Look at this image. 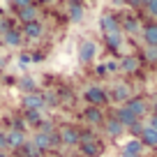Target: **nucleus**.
I'll return each instance as SVG.
<instances>
[{
	"mask_svg": "<svg viewBox=\"0 0 157 157\" xmlns=\"http://www.w3.org/2000/svg\"><path fill=\"white\" fill-rule=\"evenodd\" d=\"M78 143H81V152L88 155V157H97L99 152H102V141L95 139L93 134H81Z\"/></svg>",
	"mask_w": 157,
	"mask_h": 157,
	"instance_id": "nucleus-1",
	"label": "nucleus"
},
{
	"mask_svg": "<svg viewBox=\"0 0 157 157\" xmlns=\"http://www.w3.org/2000/svg\"><path fill=\"white\" fill-rule=\"evenodd\" d=\"M33 143L39 148V150H49V148L58 146L60 139H58V134H56V132H37V134H35V139H33Z\"/></svg>",
	"mask_w": 157,
	"mask_h": 157,
	"instance_id": "nucleus-2",
	"label": "nucleus"
},
{
	"mask_svg": "<svg viewBox=\"0 0 157 157\" xmlns=\"http://www.w3.org/2000/svg\"><path fill=\"white\" fill-rule=\"evenodd\" d=\"M83 99L88 104H93V106H99V104H104L109 99V95L104 93V88H99V86H90V88H86Z\"/></svg>",
	"mask_w": 157,
	"mask_h": 157,
	"instance_id": "nucleus-3",
	"label": "nucleus"
},
{
	"mask_svg": "<svg viewBox=\"0 0 157 157\" xmlns=\"http://www.w3.org/2000/svg\"><path fill=\"white\" fill-rule=\"evenodd\" d=\"M95 56H97V46H95L93 39L81 42V46H78V60H81V63H93Z\"/></svg>",
	"mask_w": 157,
	"mask_h": 157,
	"instance_id": "nucleus-4",
	"label": "nucleus"
},
{
	"mask_svg": "<svg viewBox=\"0 0 157 157\" xmlns=\"http://www.w3.org/2000/svg\"><path fill=\"white\" fill-rule=\"evenodd\" d=\"M23 106H25V111H42V109L46 106L44 95H39V93H28V95L23 97Z\"/></svg>",
	"mask_w": 157,
	"mask_h": 157,
	"instance_id": "nucleus-5",
	"label": "nucleus"
},
{
	"mask_svg": "<svg viewBox=\"0 0 157 157\" xmlns=\"http://www.w3.org/2000/svg\"><path fill=\"white\" fill-rule=\"evenodd\" d=\"M58 139H60V143H65V146H76L78 139H81V134H78L76 127H72V125H65V127L60 129Z\"/></svg>",
	"mask_w": 157,
	"mask_h": 157,
	"instance_id": "nucleus-6",
	"label": "nucleus"
},
{
	"mask_svg": "<svg viewBox=\"0 0 157 157\" xmlns=\"http://www.w3.org/2000/svg\"><path fill=\"white\" fill-rule=\"evenodd\" d=\"M116 120H118L120 125H123V127H132V125H136V123H139V118L134 116V113L129 111L127 106H120V109H118V113H116Z\"/></svg>",
	"mask_w": 157,
	"mask_h": 157,
	"instance_id": "nucleus-7",
	"label": "nucleus"
},
{
	"mask_svg": "<svg viewBox=\"0 0 157 157\" xmlns=\"http://www.w3.org/2000/svg\"><path fill=\"white\" fill-rule=\"evenodd\" d=\"M5 136H7V148H12V150H16L25 143L23 129H10V132H5Z\"/></svg>",
	"mask_w": 157,
	"mask_h": 157,
	"instance_id": "nucleus-8",
	"label": "nucleus"
},
{
	"mask_svg": "<svg viewBox=\"0 0 157 157\" xmlns=\"http://www.w3.org/2000/svg\"><path fill=\"white\" fill-rule=\"evenodd\" d=\"M42 33H44V25L39 23V21H30L23 28V37H28V39H39Z\"/></svg>",
	"mask_w": 157,
	"mask_h": 157,
	"instance_id": "nucleus-9",
	"label": "nucleus"
},
{
	"mask_svg": "<svg viewBox=\"0 0 157 157\" xmlns=\"http://www.w3.org/2000/svg\"><path fill=\"white\" fill-rule=\"evenodd\" d=\"M99 28H102L104 35H113V33H120V25H118V21L113 19L111 14L102 16V21H99Z\"/></svg>",
	"mask_w": 157,
	"mask_h": 157,
	"instance_id": "nucleus-10",
	"label": "nucleus"
},
{
	"mask_svg": "<svg viewBox=\"0 0 157 157\" xmlns=\"http://www.w3.org/2000/svg\"><path fill=\"white\" fill-rule=\"evenodd\" d=\"M83 120H86V123H90V125L104 123V116H102V111H99V106H88L83 111Z\"/></svg>",
	"mask_w": 157,
	"mask_h": 157,
	"instance_id": "nucleus-11",
	"label": "nucleus"
},
{
	"mask_svg": "<svg viewBox=\"0 0 157 157\" xmlns=\"http://www.w3.org/2000/svg\"><path fill=\"white\" fill-rule=\"evenodd\" d=\"M141 150H143L141 141H129V143H125L123 155H120V157H141Z\"/></svg>",
	"mask_w": 157,
	"mask_h": 157,
	"instance_id": "nucleus-12",
	"label": "nucleus"
},
{
	"mask_svg": "<svg viewBox=\"0 0 157 157\" xmlns=\"http://www.w3.org/2000/svg\"><path fill=\"white\" fill-rule=\"evenodd\" d=\"M67 12H69V19H72L74 23L83 19V5H81L78 0H72V2H69V5H67Z\"/></svg>",
	"mask_w": 157,
	"mask_h": 157,
	"instance_id": "nucleus-13",
	"label": "nucleus"
},
{
	"mask_svg": "<svg viewBox=\"0 0 157 157\" xmlns=\"http://www.w3.org/2000/svg\"><path fill=\"white\" fill-rule=\"evenodd\" d=\"M141 143H143V146H150V148H157V129L143 127V132H141Z\"/></svg>",
	"mask_w": 157,
	"mask_h": 157,
	"instance_id": "nucleus-14",
	"label": "nucleus"
},
{
	"mask_svg": "<svg viewBox=\"0 0 157 157\" xmlns=\"http://www.w3.org/2000/svg\"><path fill=\"white\" fill-rule=\"evenodd\" d=\"M127 109H129L136 118H141L143 113H146V102H143L141 97H132V99H129V104H127Z\"/></svg>",
	"mask_w": 157,
	"mask_h": 157,
	"instance_id": "nucleus-15",
	"label": "nucleus"
},
{
	"mask_svg": "<svg viewBox=\"0 0 157 157\" xmlns=\"http://www.w3.org/2000/svg\"><path fill=\"white\" fill-rule=\"evenodd\" d=\"M19 19L23 21V23H30V21H37V10H35L33 5H28V7H21V10H19Z\"/></svg>",
	"mask_w": 157,
	"mask_h": 157,
	"instance_id": "nucleus-16",
	"label": "nucleus"
},
{
	"mask_svg": "<svg viewBox=\"0 0 157 157\" xmlns=\"http://www.w3.org/2000/svg\"><path fill=\"white\" fill-rule=\"evenodd\" d=\"M136 67H139V60L134 56H125L118 65V69H123V72H136Z\"/></svg>",
	"mask_w": 157,
	"mask_h": 157,
	"instance_id": "nucleus-17",
	"label": "nucleus"
},
{
	"mask_svg": "<svg viewBox=\"0 0 157 157\" xmlns=\"http://www.w3.org/2000/svg\"><path fill=\"white\" fill-rule=\"evenodd\" d=\"M21 152H23V157H42V150H39L33 141H25L23 146H21Z\"/></svg>",
	"mask_w": 157,
	"mask_h": 157,
	"instance_id": "nucleus-18",
	"label": "nucleus"
},
{
	"mask_svg": "<svg viewBox=\"0 0 157 157\" xmlns=\"http://www.w3.org/2000/svg\"><path fill=\"white\" fill-rule=\"evenodd\" d=\"M104 127H106V132H109V136H118V134H123V125L118 123L116 118H111V120H106V123H104Z\"/></svg>",
	"mask_w": 157,
	"mask_h": 157,
	"instance_id": "nucleus-19",
	"label": "nucleus"
},
{
	"mask_svg": "<svg viewBox=\"0 0 157 157\" xmlns=\"http://www.w3.org/2000/svg\"><path fill=\"white\" fill-rule=\"evenodd\" d=\"M2 37H5V42H7L10 46H19V44H21V37H23V35H21L19 30L10 28V30L5 33V35H2Z\"/></svg>",
	"mask_w": 157,
	"mask_h": 157,
	"instance_id": "nucleus-20",
	"label": "nucleus"
},
{
	"mask_svg": "<svg viewBox=\"0 0 157 157\" xmlns=\"http://www.w3.org/2000/svg\"><path fill=\"white\" fill-rule=\"evenodd\" d=\"M143 37H146L148 46H157V25H155V23L148 25V28L143 30Z\"/></svg>",
	"mask_w": 157,
	"mask_h": 157,
	"instance_id": "nucleus-21",
	"label": "nucleus"
},
{
	"mask_svg": "<svg viewBox=\"0 0 157 157\" xmlns=\"http://www.w3.org/2000/svg\"><path fill=\"white\" fill-rule=\"evenodd\" d=\"M111 97L116 99V102H123V99H129V88L127 86H116L111 93Z\"/></svg>",
	"mask_w": 157,
	"mask_h": 157,
	"instance_id": "nucleus-22",
	"label": "nucleus"
},
{
	"mask_svg": "<svg viewBox=\"0 0 157 157\" xmlns=\"http://www.w3.org/2000/svg\"><path fill=\"white\" fill-rule=\"evenodd\" d=\"M104 39H106V44L111 46V49H118V46L123 44V35H120V33H113V35H104Z\"/></svg>",
	"mask_w": 157,
	"mask_h": 157,
	"instance_id": "nucleus-23",
	"label": "nucleus"
},
{
	"mask_svg": "<svg viewBox=\"0 0 157 157\" xmlns=\"http://www.w3.org/2000/svg\"><path fill=\"white\" fill-rule=\"evenodd\" d=\"M25 123L28 125H39V111H25Z\"/></svg>",
	"mask_w": 157,
	"mask_h": 157,
	"instance_id": "nucleus-24",
	"label": "nucleus"
},
{
	"mask_svg": "<svg viewBox=\"0 0 157 157\" xmlns=\"http://www.w3.org/2000/svg\"><path fill=\"white\" fill-rule=\"evenodd\" d=\"M123 28L127 30V33H139V30H141V25H139V21H136V19H127Z\"/></svg>",
	"mask_w": 157,
	"mask_h": 157,
	"instance_id": "nucleus-25",
	"label": "nucleus"
},
{
	"mask_svg": "<svg viewBox=\"0 0 157 157\" xmlns=\"http://www.w3.org/2000/svg\"><path fill=\"white\" fill-rule=\"evenodd\" d=\"M21 90H25V93H35V78H21Z\"/></svg>",
	"mask_w": 157,
	"mask_h": 157,
	"instance_id": "nucleus-26",
	"label": "nucleus"
},
{
	"mask_svg": "<svg viewBox=\"0 0 157 157\" xmlns=\"http://www.w3.org/2000/svg\"><path fill=\"white\" fill-rule=\"evenodd\" d=\"M146 58L150 60V63H157V46H148L146 49Z\"/></svg>",
	"mask_w": 157,
	"mask_h": 157,
	"instance_id": "nucleus-27",
	"label": "nucleus"
},
{
	"mask_svg": "<svg viewBox=\"0 0 157 157\" xmlns=\"http://www.w3.org/2000/svg\"><path fill=\"white\" fill-rule=\"evenodd\" d=\"M146 7H148V12H150L152 16H157V0H148Z\"/></svg>",
	"mask_w": 157,
	"mask_h": 157,
	"instance_id": "nucleus-28",
	"label": "nucleus"
},
{
	"mask_svg": "<svg viewBox=\"0 0 157 157\" xmlns=\"http://www.w3.org/2000/svg\"><path fill=\"white\" fill-rule=\"evenodd\" d=\"M12 5L21 10V7H28V5H30V0H12Z\"/></svg>",
	"mask_w": 157,
	"mask_h": 157,
	"instance_id": "nucleus-29",
	"label": "nucleus"
},
{
	"mask_svg": "<svg viewBox=\"0 0 157 157\" xmlns=\"http://www.w3.org/2000/svg\"><path fill=\"white\" fill-rule=\"evenodd\" d=\"M7 148V136H5V132H0V152Z\"/></svg>",
	"mask_w": 157,
	"mask_h": 157,
	"instance_id": "nucleus-30",
	"label": "nucleus"
},
{
	"mask_svg": "<svg viewBox=\"0 0 157 157\" xmlns=\"http://www.w3.org/2000/svg\"><path fill=\"white\" fill-rule=\"evenodd\" d=\"M148 127H150V129H157V116L150 118V125H148Z\"/></svg>",
	"mask_w": 157,
	"mask_h": 157,
	"instance_id": "nucleus-31",
	"label": "nucleus"
},
{
	"mask_svg": "<svg viewBox=\"0 0 157 157\" xmlns=\"http://www.w3.org/2000/svg\"><path fill=\"white\" fill-rule=\"evenodd\" d=\"M39 2H42V5H51V2H53V0H39Z\"/></svg>",
	"mask_w": 157,
	"mask_h": 157,
	"instance_id": "nucleus-32",
	"label": "nucleus"
},
{
	"mask_svg": "<svg viewBox=\"0 0 157 157\" xmlns=\"http://www.w3.org/2000/svg\"><path fill=\"white\" fill-rule=\"evenodd\" d=\"M139 2H141V5H146V2H148V0H139Z\"/></svg>",
	"mask_w": 157,
	"mask_h": 157,
	"instance_id": "nucleus-33",
	"label": "nucleus"
},
{
	"mask_svg": "<svg viewBox=\"0 0 157 157\" xmlns=\"http://www.w3.org/2000/svg\"><path fill=\"white\" fill-rule=\"evenodd\" d=\"M0 157H7V155H5V152H0Z\"/></svg>",
	"mask_w": 157,
	"mask_h": 157,
	"instance_id": "nucleus-34",
	"label": "nucleus"
},
{
	"mask_svg": "<svg viewBox=\"0 0 157 157\" xmlns=\"http://www.w3.org/2000/svg\"><path fill=\"white\" fill-rule=\"evenodd\" d=\"M49 157H53V155H49Z\"/></svg>",
	"mask_w": 157,
	"mask_h": 157,
	"instance_id": "nucleus-35",
	"label": "nucleus"
}]
</instances>
